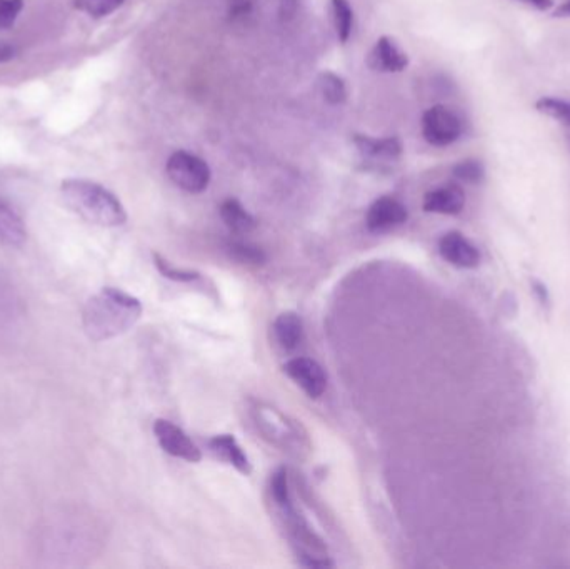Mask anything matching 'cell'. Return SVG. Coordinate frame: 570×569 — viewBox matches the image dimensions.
<instances>
[{"label":"cell","instance_id":"6da1fadb","mask_svg":"<svg viewBox=\"0 0 570 569\" xmlns=\"http://www.w3.org/2000/svg\"><path fill=\"white\" fill-rule=\"evenodd\" d=\"M144 312L142 302L117 287H103L86 302L82 326L90 341L101 342L122 336L132 329Z\"/></svg>","mask_w":570,"mask_h":569},{"label":"cell","instance_id":"7a4b0ae2","mask_svg":"<svg viewBox=\"0 0 570 569\" xmlns=\"http://www.w3.org/2000/svg\"><path fill=\"white\" fill-rule=\"evenodd\" d=\"M65 206L78 218L102 227L126 224L127 212L117 195L101 184L84 179H69L61 186Z\"/></svg>","mask_w":570,"mask_h":569},{"label":"cell","instance_id":"3957f363","mask_svg":"<svg viewBox=\"0 0 570 569\" xmlns=\"http://www.w3.org/2000/svg\"><path fill=\"white\" fill-rule=\"evenodd\" d=\"M165 170L169 179L174 182L178 189L190 194L203 193L209 187L212 177L209 164L201 157L186 151H178L170 155Z\"/></svg>","mask_w":570,"mask_h":569},{"label":"cell","instance_id":"277c9868","mask_svg":"<svg viewBox=\"0 0 570 569\" xmlns=\"http://www.w3.org/2000/svg\"><path fill=\"white\" fill-rule=\"evenodd\" d=\"M253 411L257 426L260 427L264 438L282 448V451L287 449L299 453L302 449V436L299 433V427L289 423L287 417L277 413L274 408H266L260 404H257Z\"/></svg>","mask_w":570,"mask_h":569},{"label":"cell","instance_id":"5b68a950","mask_svg":"<svg viewBox=\"0 0 570 569\" xmlns=\"http://www.w3.org/2000/svg\"><path fill=\"white\" fill-rule=\"evenodd\" d=\"M464 132L460 117L445 105H434L422 116L424 139L434 147H447L458 141Z\"/></svg>","mask_w":570,"mask_h":569},{"label":"cell","instance_id":"8992f818","mask_svg":"<svg viewBox=\"0 0 570 569\" xmlns=\"http://www.w3.org/2000/svg\"><path fill=\"white\" fill-rule=\"evenodd\" d=\"M153 434L165 453L189 463H199L202 459V451L199 449V446L174 423L167 419H157L153 423Z\"/></svg>","mask_w":570,"mask_h":569},{"label":"cell","instance_id":"52a82bcc","mask_svg":"<svg viewBox=\"0 0 570 569\" xmlns=\"http://www.w3.org/2000/svg\"><path fill=\"white\" fill-rule=\"evenodd\" d=\"M284 373L289 375L310 400H318L327 389V375L318 362L310 358H292L284 364Z\"/></svg>","mask_w":570,"mask_h":569},{"label":"cell","instance_id":"ba28073f","mask_svg":"<svg viewBox=\"0 0 570 569\" xmlns=\"http://www.w3.org/2000/svg\"><path fill=\"white\" fill-rule=\"evenodd\" d=\"M409 218L406 206L389 195L379 197L368 207L366 224L372 233H387L402 226Z\"/></svg>","mask_w":570,"mask_h":569},{"label":"cell","instance_id":"9c48e42d","mask_svg":"<svg viewBox=\"0 0 570 569\" xmlns=\"http://www.w3.org/2000/svg\"><path fill=\"white\" fill-rule=\"evenodd\" d=\"M439 254L443 260L458 269H474L481 264L479 249L470 243L466 235L457 231L443 234L439 241Z\"/></svg>","mask_w":570,"mask_h":569},{"label":"cell","instance_id":"30bf717a","mask_svg":"<svg viewBox=\"0 0 570 569\" xmlns=\"http://www.w3.org/2000/svg\"><path fill=\"white\" fill-rule=\"evenodd\" d=\"M466 206V194L460 186L445 184L434 191H429L424 197V210L432 214L457 216Z\"/></svg>","mask_w":570,"mask_h":569},{"label":"cell","instance_id":"8fae6325","mask_svg":"<svg viewBox=\"0 0 570 569\" xmlns=\"http://www.w3.org/2000/svg\"><path fill=\"white\" fill-rule=\"evenodd\" d=\"M272 334L280 350L292 352L304 341V323L297 312L285 310L272 324Z\"/></svg>","mask_w":570,"mask_h":569},{"label":"cell","instance_id":"7c38bea8","mask_svg":"<svg viewBox=\"0 0 570 569\" xmlns=\"http://www.w3.org/2000/svg\"><path fill=\"white\" fill-rule=\"evenodd\" d=\"M209 449L220 461L235 467L242 474L249 476L252 473V463L249 456L232 434H217L209 441Z\"/></svg>","mask_w":570,"mask_h":569},{"label":"cell","instance_id":"4fadbf2b","mask_svg":"<svg viewBox=\"0 0 570 569\" xmlns=\"http://www.w3.org/2000/svg\"><path fill=\"white\" fill-rule=\"evenodd\" d=\"M407 64L409 57L406 52L401 51L391 37H380L368 57V65L380 72H402Z\"/></svg>","mask_w":570,"mask_h":569},{"label":"cell","instance_id":"5bb4252c","mask_svg":"<svg viewBox=\"0 0 570 569\" xmlns=\"http://www.w3.org/2000/svg\"><path fill=\"white\" fill-rule=\"evenodd\" d=\"M26 239L24 220L21 219V216L4 199H0V246H24Z\"/></svg>","mask_w":570,"mask_h":569},{"label":"cell","instance_id":"9a60e30c","mask_svg":"<svg viewBox=\"0 0 570 569\" xmlns=\"http://www.w3.org/2000/svg\"><path fill=\"white\" fill-rule=\"evenodd\" d=\"M219 212H220V219L224 220V224L232 233H251L257 226L252 214L249 210H245L237 199H226L220 204Z\"/></svg>","mask_w":570,"mask_h":569},{"label":"cell","instance_id":"2e32d148","mask_svg":"<svg viewBox=\"0 0 570 569\" xmlns=\"http://www.w3.org/2000/svg\"><path fill=\"white\" fill-rule=\"evenodd\" d=\"M357 149L360 154L372 159H389L393 161L402 153V144L397 137H385V139H372L368 136H355Z\"/></svg>","mask_w":570,"mask_h":569},{"label":"cell","instance_id":"e0dca14e","mask_svg":"<svg viewBox=\"0 0 570 569\" xmlns=\"http://www.w3.org/2000/svg\"><path fill=\"white\" fill-rule=\"evenodd\" d=\"M227 252L230 258L237 260L244 266H264L267 262V254L260 247L253 246L251 243L244 241H232L227 244Z\"/></svg>","mask_w":570,"mask_h":569},{"label":"cell","instance_id":"ac0fdd59","mask_svg":"<svg viewBox=\"0 0 570 569\" xmlns=\"http://www.w3.org/2000/svg\"><path fill=\"white\" fill-rule=\"evenodd\" d=\"M318 89L324 101L330 105H341L347 99V87L343 78L329 70L318 76Z\"/></svg>","mask_w":570,"mask_h":569},{"label":"cell","instance_id":"d6986e66","mask_svg":"<svg viewBox=\"0 0 570 569\" xmlns=\"http://www.w3.org/2000/svg\"><path fill=\"white\" fill-rule=\"evenodd\" d=\"M332 17L337 39L345 44L351 37L354 26V12L349 0H332Z\"/></svg>","mask_w":570,"mask_h":569},{"label":"cell","instance_id":"ffe728a7","mask_svg":"<svg viewBox=\"0 0 570 569\" xmlns=\"http://www.w3.org/2000/svg\"><path fill=\"white\" fill-rule=\"evenodd\" d=\"M537 111L545 116L552 117L570 129V103L556 97H542L535 103Z\"/></svg>","mask_w":570,"mask_h":569},{"label":"cell","instance_id":"44dd1931","mask_svg":"<svg viewBox=\"0 0 570 569\" xmlns=\"http://www.w3.org/2000/svg\"><path fill=\"white\" fill-rule=\"evenodd\" d=\"M153 264H155L157 271L161 272L164 277L170 279V281H176V283H194V281L201 279L199 272L176 268L172 262H169L167 259L162 258L157 252H153Z\"/></svg>","mask_w":570,"mask_h":569},{"label":"cell","instance_id":"7402d4cb","mask_svg":"<svg viewBox=\"0 0 570 569\" xmlns=\"http://www.w3.org/2000/svg\"><path fill=\"white\" fill-rule=\"evenodd\" d=\"M126 0H74V7L95 19L115 12Z\"/></svg>","mask_w":570,"mask_h":569},{"label":"cell","instance_id":"603a6c76","mask_svg":"<svg viewBox=\"0 0 570 569\" xmlns=\"http://www.w3.org/2000/svg\"><path fill=\"white\" fill-rule=\"evenodd\" d=\"M270 494L272 499L277 506L287 505L291 503V492H289V479H287V471L285 467L277 469L272 478H270Z\"/></svg>","mask_w":570,"mask_h":569},{"label":"cell","instance_id":"cb8c5ba5","mask_svg":"<svg viewBox=\"0 0 570 569\" xmlns=\"http://www.w3.org/2000/svg\"><path fill=\"white\" fill-rule=\"evenodd\" d=\"M24 9V0H0V29H12Z\"/></svg>","mask_w":570,"mask_h":569},{"label":"cell","instance_id":"d4e9b609","mask_svg":"<svg viewBox=\"0 0 570 569\" xmlns=\"http://www.w3.org/2000/svg\"><path fill=\"white\" fill-rule=\"evenodd\" d=\"M454 176L460 181L475 184V182L482 181L483 168L479 161H462L454 168Z\"/></svg>","mask_w":570,"mask_h":569},{"label":"cell","instance_id":"484cf974","mask_svg":"<svg viewBox=\"0 0 570 569\" xmlns=\"http://www.w3.org/2000/svg\"><path fill=\"white\" fill-rule=\"evenodd\" d=\"M520 2H524V4H527L531 7H535L539 11H549L554 5L552 0H520Z\"/></svg>","mask_w":570,"mask_h":569},{"label":"cell","instance_id":"4316f807","mask_svg":"<svg viewBox=\"0 0 570 569\" xmlns=\"http://www.w3.org/2000/svg\"><path fill=\"white\" fill-rule=\"evenodd\" d=\"M13 57V49L9 45H0V62H7Z\"/></svg>","mask_w":570,"mask_h":569},{"label":"cell","instance_id":"83f0119b","mask_svg":"<svg viewBox=\"0 0 570 569\" xmlns=\"http://www.w3.org/2000/svg\"><path fill=\"white\" fill-rule=\"evenodd\" d=\"M558 17H570V0H566L558 11H556Z\"/></svg>","mask_w":570,"mask_h":569},{"label":"cell","instance_id":"f1b7e54d","mask_svg":"<svg viewBox=\"0 0 570 569\" xmlns=\"http://www.w3.org/2000/svg\"><path fill=\"white\" fill-rule=\"evenodd\" d=\"M569 141H570V129H569Z\"/></svg>","mask_w":570,"mask_h":569}]
</instances>
